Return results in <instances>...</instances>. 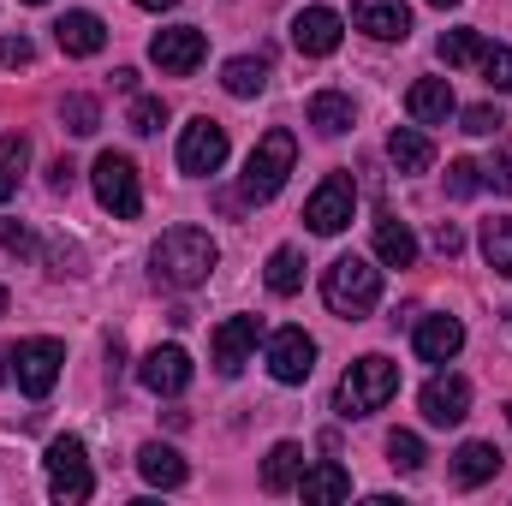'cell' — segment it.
I'll return each instance as SVG.
<instances>
[{"instance_id": "6da1fadb", "label": "cell", "mask_w": 512, "mask_h": 506, "mask_svg": "<svg viewBox=\"0 0 512 506\" xmlns=\"http://www.w3.org/2000/svg\"><path fill=\"white\" fill-rule=\"evenodd\" d=\"M155 280L161 286H179V292H191V286H203L209 280V268L221 262V245L203 233V227H167L161 239H155Z\"/></svg>"}, {"instance_id": "7a4b0ae2", "label": "cell", "mask_w": 512, "mask_h": 506, "mask_svg": "<svg viewBox=\"0 0 512 506\" xmlns=\"http://www.w3.org/2000/svg\"><path fill=\"white\" fill-rule=\"evenodd\" d=\"M322 298H328L334 316L358 322V316H370V310L382 304V268L364 262V256H340V262H328V274H322Z\"/></svg>"}, {"instance_id": "3957f363", "label": "cell", "mask_w": 512, "mask_h": 506, "mask_svg": "<svg viewBox=\"0 0 512 506\" xmlns=\"http://www.w3.org/2000/svg\"><path fill=\"white\" fill-rule=\"evenodd\" d=\"M393 393H399V364L382 358V352H370V358H358V364L340 376L334 411H340V417H370V411H382Z\"/></svg>"}, {"instance_id": "277c9868", "label": "cell", "mask_w": 512, "mask_h": 506, "mask_svg": "<svg viewBox=\"0 0 512 506\" xmlns=\"http://www.w3.org/2000/svg\"><path fill=\"white\" fill-rule=\"evenodd\" d=\"M292 161H298V137H292L286 126L262 131V137H256V149H251V161H245L239 197H245V203H268V197H280V185H286Z\"/></svg>"}, {"instance_id": "5b68a950", "label": "cell", "mask_w": 512, "mask_h": 506, "mask_svg": "<svg viewBox=\"0 0 512 506\" xmlns=\"http://www.w3.org/2000/svg\"><path fill=\"white\" fill-rule=\"evenodd\" d=\"M96 203L114 215V221H137L143 215V185H137V167H131V155H96Z\"/></svg>"}, {"instance_id": "8992f818", "label": "cell", "mask_w": 512, "mask_h": 506, "mask_svg": "<svg viewBox=\"0 0 512 506\" xmlns=\"http://www.w3.org/2000/svg\"><path fill=\"white\" fill-rule=\"evenodd\" d=\"M352 209H358V185H352V173H328V179L310 191L304 221H310V233L334 239V233H346V227H352Z\"/></svg>"}, {"instance_id": "52a82bcc", "label": "cell", "mask_w": 512, "mask_h": 506, "mask_svg": "<svg viewBox=\"0 0 512 506\" xmlns=\"http://www.w3.org/2000/svg\"><path fill=\"white\" fill-rule=\"evenodd\" d=\"M60 364H66V346H60V340H48V334H36V340H18V346H12V376H18V387H24L30 399H48V393H54Z\"/></svg>"}, {"instance_id": "ba28073f", "label": "cell", "mask_w": 512, "mask_h": 506, "mask_svg": "<svg viewBox=\"0 0 512 506\" xmlns=\"http://www.w3.org/2000/svg\"><path fill=\"white\" fill-rule=\"evenodd\" d=\"M48 489H54V501H90V489H96V477H90V459H84V441L78 435H60L54 447H48Z\"/></svg>"}, {"instance_id": "9c48e42d", "label": "cell", "mask_w": 512, "mask_h": 506, "mask_svg": "<svg viewBox=\"0 0 512 506\" xmlns=\"http://www.w3.org/2000/svg\"><path fill=\"white\" fill-rule=\"evenodd\" d=\"M203 54H209V36H203L197 24H173V30H155V42H149V60H155L167 78H191V72L203 66Z\"/></svg>"}, {"instance_id": "30bf717a", "label": "cell", "mask_w": 512, "mask_h": 506, "mask_svg": "<svg viewBox=\"0 0 512 506\" xmlns=\"http://www.w3.org/2000/svg\"><path fill=\"white\" fill-rule=\"evenodd\" d=\"M221 161H227V126L221 120H191L185 137H179V173H191V179H203V173H221Z\"/></svg>"}, {"instance_id": "8fae6325", "label": "cell", "mask_w": 512, "mask_h": 506, "mask_svg": "<svg viewBox=\"0 0 512 506\" xmlns=\"http://www.w3.org/2000/svg\"><path fill=\"white\" fill-rule=\"evenodd\" d=\"M310 370H316V340L304 328H280L268 340V376L298 387V381H310Z\"/></svg>"}, {"instance_id": "7c38bea8", "label": "cell", "mask_w": 512, "mask_h": 506, "mask_svg": "<svg viewBox=\"0 0 512 506\" xmlns=\"http://www.w3.org/2000/svg\"><path fill=\"white\" fill-rule=\"evenodd\" d=\"M340 36H346V24H340V12H328V6H304V12L292 18V48L310 54V60H328V54L340 48Z\"/></svg>"}, {"instance_id": "4fadbf2b", "label": "cell", "mask_w": 512, "mask_h": 506, "mask_svg": "<svg viewBox=\"0 0 512 506\" xmlns=\"http://www.w3.org/2000/svg\"><path fill=\"white\" fill-rule=\"evenodd\" d=\"M137 381H143L149 393H161V399L185 393V387H191V352H185V346H155V352L137 364Z\"/></svg>"}, {"instance_id": "5bb4252c", "label": "cell", "mask_w": 512, "mask_h": 506, "mask_svg": "<svg viewBox=\"0 0 512 506\" xmlns=\"http://www.w3.org/2000/svg\"><path fill=\"white\" fill-rule=\"evenodd\" d=\"M417 405H423V417H429V423L453 429V423H465V417H471V381H465V376H435L423 393H417Z\"/></svg>"}, {"instance_id": "9a60e30c", "label": "cell", "mask_w": 512, "mask_h": 506, "mask_svg": "<svg viewBox=\"0 0 512 506\" xmlns=\"http://www.w3.org/2000/svg\"><path fill=\"white\" fill-rule=\"evenodd\" d=\"M256 340H262V322H256V316H227V322L215 328V370H221V376H239L245 358L256 352Z\"/></svg>"}, {"instance_id": "2e32d148", "label": "cell", "mask_w": 512, "mask_h": 506, "mask_svg": "<svg viewBox=\"0 0 512 506\" xmlns=\"http://www.w3.org/2000/svg\"><path fill=\"white\" fill-rule=\"evenodd\" d=\"M352 24L376 42H405L411 36V6L405 0H352Z\"/></svg>"}, {"instance_id": "e0dca14e", "label": "cell", "mask_w": 512, "mask_h": 506, "mask_svg": "<svg viewBox=\"0 0 512 506\" xmlns=\"http://www.w3.org/2000/svg\"><path fill=\"white\" fill-rule=\"evenodd\" d=\"M54 42H60V54H72V60H90V54H102V42H108V24H102L96 12H66V18H54Z\"/></svg>"}, {"instance_id": "ac0fdd59", "label": "cell", "mask_w": 512, "mask_h": 506, "mask_svg": "<svg viewBox=\"0 0 512 506\" xmlns=\"http://www.w3.org/2000/svg\"><path fill=\"white\" fill-rule=\"evenodd\" d=\"M453 84L447 78H417L411 90H405V114L417 120V126H447L453 120Z\"/></svg>"}, {"instance_id": "d6986e66", "label": "cell", "mask_w": 512, "mask_h": 506, "mask_svg": "<svg viewBox=\"0 0 512 506\" xmlns=\"http://www.w3.org/2000/svg\"><path fill=\"white\" fill-rule=\"evenodd\" d=\"M411 346H417V358H423V364H447V358H459L465 328H459V316H423V322H417V334H411Z\"/></svg>"}, {"instance_id": "ffe728a7", "label": "cell", "mask_w": 512, "mask_h": 506, "mask_svg": "<svg viewBox=\"0 0 512 506\" xmlns=\"http://www.w3.org/2000/svg\"><path fill=\"white\" fill-rule=\"evenodd\" d=\"M137 471H143L149 489H179V483L191 477V465H185L179 447H167V441H143V447H137Z\"/></svg>"}, {"instance_id": "44dd1931", "label": "cell", "mask_w": 512, "mask_h": 506, "mask_svg": "<svg viewBox=\"0 0 512 506\" xmlns=\"http://www.w3.org/2000/svg\"><path fill=\"white\" fill-rule=\"evenodd\" d=\"M495 471H501V447H495V441H465V447L453 453V483H459V489H483Z\"/></svg>"}, {"instance_id": "7402d4cb", "label": "cell", "mask_w": 512, "mask_h": 506, "mask_svg": "<svg viewBox=\"0 0 512 506\" xmlns=\"http://www.w3.org/2000/svg\"><path fill=\"white\" fill-rule=\"evenodd\" d=\"M298 477H304V447H298V441H280V447L262 459V489H268V495H286Z\"/></svg>"}, {"instance_id": "603a6c76", "label": "cell", "mask_w": 512, "mask_h": 506, "mask_svg": "<svg viewBox=\"0 0 512 506\" xmlns=\"http://www.w3.org/2000/svg\"><path fill=\"white\" fill-rule=\"evenodd\" d=\"M298 495H304V501H346V495H352V471L328 459V465H316V471L298 477Z\"/></svg>"}, {"instance_id": "cb8c5ba5", "label": "cell", "mask_w": 512, "mask_h": 506, "mask_svg": "<svg viewBox=\"0 0 512 506\" xmlns=\"http://www.w3.org/2000/svg\"><path fill=\"white\" fill-rule=\"evenodd\" d=\"M221 84H227V96L251 102V96H262V84H268V60H262V54H239V60H227V66H221Z\"/></svg>"}, {"instance_id": "d4e9b609", "label": "cell", "mask_w": 512, "mask_h": 506, "mask_svg": "<svg viewBox=\"0 0 512 506\" xmlns=\"http://www.w3.org/2000/svg\"><path fill=\"white\" fill-rule=\"evenodd\" d=\"M387 155H393V167H399V173H429V161H435V143H429L423 131L399 126L393 137H387Z\"/></svg>"}, {"instance_id": "484cf974", "label": "cell", "mask_w": 512, "mask_h": 506, "mask_svg": "<svg viewBox=\"0 0 512 506\" xmlns=\"http://www.w3.org/2000/svg\"><path fill=\"white\" fill-rule=\"evenodd\" d=\"M376 256H382L387 268H411V262H417V239H411V227L393 221V215H382V221H376Z\"/></svg>"}, {"instance_id": "4316f807", "label": "cell", "mask_w": 512, "mask_h": 506, "mask_svg": "<svg viewBox=\"0 0 512 506\" xmlns=\"http://www.w3.org/2000/svg\"><path fill=\"white\" fill-rule=\"evenodd\" d=\"M310 126L322 131V137H340V131H352V96H340V90H322V96H310Z\"/></svg>"}, {"instance_id": "83f0119b", "label": "cell", "mask_w": 512, "mask_h": 506, "mask_svg": "<svg viewBox=\"0 0 512 506\" xmlns=\"http://www.w3.org/2000/svg\"><path fill=\"white\" fill-rule=\"evenodd\" d=\"M24 161H30V137H24V131H6V137H0V203L18 191Z\"/></svg>"}, {"instance_id": "f1b7e54d", "label": "cell", "mask_w": 512, "mask_h": 506, "mask_svg": "<svg viewBox=\"0 0 512 506\" xmlns=\"http://www.w3.org/2000/svg\"><path fill=\"white\" fill-rule=\"evenodd\" d=\"M262 280H268V292H280V298H292V292L304 286V256L292 251V245H280V251L268 256V274H262Z\"/></svg>"}, {"instance_id": "f546056e", "label": "cell", "mask_w": 512, "mask_h": 506, "mask_svg": "<svg viewBox=\"0 0 512 506\" xmlns=\"http://www.w3.org/2000/svg\"><path fill=\"white\" fill-rule=\"evenodd\" d=\"M483 256H489L495 274H512V215L483 221Z\"/></svg>"}, {"instance_id": "4dcf8cb0", "label": "cell", "mask_w": 512, "mask_h": 506, "mask_svg": "<svg viewBox=\"0 0 512 506\" xmlns=\"http://www.w3.org/2000/svg\"><path fill=\"white\" fill-rule=\"evenodd\" d=\"M489 42L477 36V30H447L441 42H435V54L447 60V66H477V54H483Z\"/></svg>"}, {"instance_id": "1f68e13d", "label": "cell", "mask_w": 512, "mask_h": 506, "mask_svg": "<svg viewBox=\"0 0 512 506\" xmlns=\"http://www.w3.org/2000/svg\"><path fill=\"white\" fill-rule=\"evenodd\" d=\"M60 120H66L72 137H90V131L102 126V108H96L90 96H66V102H60Z\"/></svg>"}, {"instance_id": "d6a6232c", "label": "cell", "mask_w": 512, "mask_h": 506, "mask_svg": "<svg viewBox=\"0 0 512 506\" xmlns=\"http://www.w3.org/2000/svg\"><path fill=\"white\" fill-rule=\"evenodd\" d=\"M387 465H393V471H423V441H417L411 429H393V435H387Z\"/></svg>"}, {"instance_id": "836d02e7", "label": "cell", "mask_w": 512, "mask_h": 506, "mask_svg": "<svg viewBox=\"0 0 512 506\" xmlns=\"http://www.w3.org/2000/svg\"><path fill=\"white\" fill-rule=\"evenodd\" d=\"M477 66H483V84H489V90H512V48H495V42H489V48L477 54Z\"/></svg>"}, {"instance_id": "e575fe53", "label": "cell", "mask_w": 512, "mask_h": 506, "mask_svg": "<svg viewBox=\"0 0 512 506\" xmlns=\"http://www.w3.org/2000/svg\"><path fill=\"white\" fill-rule=\"evenodd\" d=\"M126 126L143 131V137H149V131H161V126H167V102H161V96H137V102H131V114H126Z\"/></svg>"}, {"instance_id": "d590c367", "label": "cell", "mask_w": 512, "mask_h": 506, "mask_svg": "<svg viewBox=\"0 0 512 506\" xmlns=\"http://www.w3.org/2000/svg\"><path fill=\"white\" fill-rule=\"evenodd\" d=\"M483 191V167L477 161H453L447 167V197H477Z\"/></svg>"}, {"instance_id": "8d00e7d4", "label": "cell", "mask_w": 512, "mask_h": 506, "mask_svg": "<svg viewBox=\"0 0 512 506\" xmlns=\"http://www.w3.org/2000/svg\"><path fill=\"white\" fill-rule=\"evenodd\" d=\"M501 126H507V120H501V108H489V102L465 108V131H471V137H495Z\"/></svg>"}, {"instance_id": "74e56055", "label": "cell", "mask_w": 512, "mask_h": 506, "mask_svg": "<svg viewBox=\"0 0 512 506\" xmlns=\"http://www.w3.org/2000/svg\"><path fill=\"white\" fill-rule=\"evenodd\" d=\"M30 60H36L30 36H0V66H30Z\"/></svg>"}, {"instance_id": "f35d334b", "label": "cell", "mask_w": 512, "mask_h": 506, "mask_svg": "<svg viewBox=\"0 0 512 506\" xmlns=\"http://www.w3.org/2000/svg\"><path fill=\"white\" fill-rule=\"evenodd\" d=\"M483 185H495V191H507L512 197V149H501V161L483 167Z\"/></svg>"}, {"instance_id": "ab89813d", "label": "cell", "mask_w": 512, "mask_h": 506, "mask_svg": "<svg viewBox=\"0 0 512 506\" xmlns=\"http://www.w3.org/2000/svg\"><path fill=\"white\" fill-rule=\"evenodd\" d=\"M0 245H6V251H18V256H30V251H36L30 227H12V221H0Z\"/></svg>"}, {"instance_id": "60d3db41", "label": "cell", "mask_w": 512, "mask_h": 506, "mask_svg": "<svg viewBox=\"0 0 512 506\" xmlns=\"http://www.w3.org/2000/svg\"><path fill=\"white\" fill-rule=\"evenodd\" d=\"M435 251H441V256H459V251H465V233H459L453 221H441V227H435Z\"/></svg>"}, {"instance_id": "b9f144b4", "label": "cell", "mask_w": 512, "mask_h": 506, "mask_svg": "<svg viewBox=\"0 0 512 506\" xmlns=\"http://www.w3.org/2000/svg\"><path fill=\"white\" fill-rule=\"evenodd\" d=\"M72 173H78V167H72V161L60 155V161L48 167V185H54V191H72Z\"/></svg>"}, {"instance_id": "7bdbcfd3", "label": "cell", "mask_w": 512, "mask_h": 506, "mask_svg": "<svg viewBox=\"0 0 512 506\" xmlns=\"http://www.w3.org/2000/svg\"><path fill=\"white\" fill-rule=\"evenodd\" d=\"M131 6H143V12H167V6H179V0H131Z\"/></svg>"}, {"instance_id": "ee69618b", "label": "cell", "mask_w": 512, "mask_h": 506, "mask_svg": "<svg viewBox=\"0 0 512 506\" xmlns=\"http://www.w3.org/2000/svg\"><path fill=\"white\" fill-rule=\"evenodd\" d=\"M6 364H12V352H6V346H0V381H6Z\"/></svg>"}, {"instance_id": "f6af8a7d", "label": "cell", "mask_w": 512, "mask_h": 506, "mask_svg": "<svg viewBox=\"0 0 512 506\" xmlns=\"http://www.w3.org/2000/svg\"><path fill=\"white\" fill-rule=\"evenodd\" d=\"M429 6H459V0H429Z\"/></svg>"}, {"instance_id": "bcb514c9", "label": "cell", "mask_w": 512, "mask_h": 506, "mask_svg": "<svg viewBox=\"0 0 512 506\" xmlns=\"http://www.w3.org/2000/svg\"><path fill=\"white\" fill-rule=\"evenodd\" d=\"M24 6H48V0H24Z\"/></svg>"}, {"instance_id": "7dc6e473", "label": "cell", "mask_w": 512, "mask_h": 506, "mask_svg": "<svg viewBox=\"0 0 512 506\" xmlns=\"http://www.w3.org/2000/svg\"><path fill=\"white\" fill-rule=\"evenodd\" d=\"M0 310H6V286H0Z\"/></svg>"}, {"instance_id": "c3c4849f", "label": "cell", "mask_w": 512, "mask_h": 506, "mask_svg": "<svg viewBox=\"0 0 512 506\" xmlns=\"http://www.w3.org/2000/svg\"><path fill=\"white\" fill-rule=\"evenodd\" d=\"M507 423H512V405H507Z\"/></svg>"}]
</instances>
